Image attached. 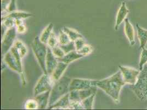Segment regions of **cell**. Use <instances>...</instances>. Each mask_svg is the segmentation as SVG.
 <instances>
[{
	"label": "cell",
	"instance_id": "1",
	"mask_svg": "<svg viewBox=\"0 0 147 110\" xmlns=\"http://www.w3.org/2000/svg\"><path fill=\"white\" fill-rule=\"evenodd\" d=\"M125 84L120 70L107 78L94 81V86L103 90L117 104L119 102L121 90Z\"/></svg>",
	"mask_w": 147,
	"mask_h": 110
},
{
	"label": "cell",
	"instance_id": "2",
	"mask_svg": "<svg viewBox=\"0 0 147 110\" xmlns=\"http://www.w3.org/2000/svg\"><path fill=\"white\" fill-rule=\"evenodd\" d=\"M22 59V58L18 51L14 46L3 56V60L5 63L10 69L20 74L23 85L25 86L26 81L24 75Z\"/></svg>",
	"mask_w": 147,
	"mask_h": 110
},
{
	"label": "cell",
	"instance_id": "3",
	"mask_svg": "<svg viewBox=\"0 0 147 110\" xmlns=\"http://www.w3.org/2000/svg\"><path fill=\"white\" fill-rule=\"evenodd\" d=\"M71 79L67 77H61L54 83L52 89L50 92L49 108L55 103L58 100L70 92L69 86Z\"/></svg>",
	"mask_w": 147,
	"mask_h": 110
},
{
	"label": "cell",
	"instance_id": "4",
	"mask_svg": "<svg viewBox=\"0 0 147 110\" xmlns=\"http://www.w3.org/2000/svg\"><path fill=\"white\" fill-rule=\"evenodd\" d=\"M47 45L41 41L40 37H36L31 43V48L36 58L43 74H48L46 68V58L47 53Z\"/></svg>",
	"mask_w": 147,
	"mask_h": 110
},
{
	"label": "cell",
	"instance_id": "5",
	"mask_svg": "<svg viewBox=\"0 0 147 110\" xmlns=\"http://www.w3.org/2000/svg\"><path fill=\"white\" fill-rule=\"evenodd\" d=\"M132 90L141 101L147 100V64L141 71L137 81L133 86Z\"/></svg>",
	"mask_w": 147,
	"mask_h": 110
},
{
	"label": "cell",
	"instance_id": "6",
	"mask_svg": "<svg viewBox=\"0 0 147 110\" xmlns=\"http://www.w3.org/2000/svg\"><path fill=\"white\" fill-rule=\"evenodd\" d=\"M55 81L52 79L51 75L49 74H43L37 81L34 88V96L47 91H51Z\"/></svg>",
	"mask_w": 147,
	"mask_h": 110
},
{
	"label": "cell",
	"instance_id": "7",
	"mask_svg": "<svg viewBox=\"0 0 147 110\" xmlns=\"http://www.w3.org/2000/svg\"><path fill=\"white\" fill-rule=\"evenodd\" d=\"M17 29L16 26H13L8 29L3 36L1 43V54L2 56L8 52L12 48L17 34Z\"/></svg>",
	"mask_w": 147,
	"mask_h": 110
},
{
	"label": "cell",
	"instance_id": "8",
	"mask_svg": "<svg viewBox=\"0 0 147 110\" xmlns=\"http://www.w3.org/2000/svg\"><path fill=\"white\" fill-rule=\"evenodd\" d=\"M119 68L123 75V79L125 83L135 85L137 81L140 72L132 68L119 66Z\"/></svg>",
	"mask_w": 147,
	"mask_h": 110
},
{
	"label": "cell",
	"instance_id": "9",
	"mask_svg": "<svg viewBox=\"0 0 147 110\" xmlns=\"http://www.w3.org/2000/svg\"><path fill=\"white\" fill-rule=\"evenodd\" d=\"M94 80L74 78L71 80L69 86L70 92L73 90H81L88 89L94 86Z\"/></svg>",
	"mask_w": 147,
	"mask_h": 110
},
{
	"label": "cell",
	"instance_id": "10",
	"mask_svg": "<svg viewBox=\"0 0 147 110\" xmlns=\"http://www.w3.org/2000/svg\"><path fill=\"white\" fill-rule=\"evenodd\" d=\"M58 63V59L53 55L52 49L47 46V53L46 58V68L47 73L51 75Z\"/></svg>",
	"mask_w": 147,
	"mask_h": 110
},
{
	"label": "cell",
	"instance_id": "11",
	"mask_svg": "<svg viewBox=\"0 0 147 110\" xmlns=\"http://www.w3.org/2000/svg\"><path fill=\"white\" fill-rule=\"evenodd\" d=\"M129 13V10L127 8L125 2H123L121 6L120 7V8L118 10V12L117 13L116 22L114 28L115 31L118 30L119 26L125 20V19L126 18V17Z\"/></svg>",
	"mask_w": 147,
	"mask_h": 110
},
{
	"label": "cell",
	"instance_id": "12",
	"mask_svg": "<svg viewBox=\"0 0 147 110\" xmlns=\"http://www.w3.org/2000/svg\"><path fill=\"white\" fill-rule=\"evenodd\" d=\"M70 101L69 98V92L58 100L55 103L48 109H70Z\"/></svg>",
	"mask_w": 147,
	"mask_h": 110
},
{
	"label": "cell",
	"instance_id": "13",
	"mask_svg": "<svg viewBox=\"0 0 147 110\" xmlns=\"http://www.w3.org/2000/svg\"><path fill=\"white\" fill-rule=\"evenodd\" d=\"M67 66L68 65L67 63L63 62L58 61L57 66L52 73L51 74V77L54 81L58 80L61 78L64 72L66 71Z\"/></svg>",
	"mask_w": 147,
	"mask_h": 110
},
{
	"label": "cell",
	"instance_id": "14",
	"mask_svg": "<svg viewBox=\"0 0 147 110\" xmlns=\"http://www.w3.org/2000/svg\"><path fill=\"white\" fill-rule=\"evenodd\" d=\"M125 33L129 40L130 45L133 46L135 44V32L133 26L129 21V19H125Z\"/></svg>",
	"mask_w": 147,
	"mask_h": 110
},
{
	"label": "cell",
	"instance_id": "15",
	"mask_svg": "<svg viewBox=\"0 0 147 110\" xmlns=\"http://www.w3.org/2000/svg\"><path fill=\"white\" fill-rule=\"evenodd\" d=\"M50 92L51 91L44 92L35 97L38 105V109H45L48 107Z\"/></svg>",
	"mask_w": 147,
	"mask_h": 110
},
{
	"label": "cell",
	"instance_id": "16",
	"mask_svg": "<svg viewBox=\"0 0 147 110\" xmlns=\"http://www.w3.org/2000/svg\"><path fill=\"white\" fill-rule=\"evenodd\" d=\"M84 56L83 55H81L79 53H78L76 50L71 51L67 54L64 55L63 57L61 58L58 59V61H61L67 63V65H69L71 62L75 61L76 60H78L81 58L84 57Z\"/></svg>",
	"mask_w": 147,
	"mask_h": 110
},
{
	"label": "cell",
	"instance_id": "17",
	"mask_svg": "<svg viewBox=\"0 0 147 110\" xmlns=\"http://www.w3.org/2000/svg\"><path fill=\"white\" fill-rule=\"evenodd\" d=\"M136 27L137 28V35L140 43V48L143 49L147 43V30L141 28L138 24H136Z\"/></svg>",
	"mask_w": 147,
	"mask_h": 110
},
{
	"label": "cell",
	"instance_id": "18",
	"mask_svg": "<svg viewBox=\"0 0 147 110\" xmlns=\"http://www.w3.org/2000/svg\"><path fill=\"white\" fill-rule=\"evenodd\" d=\"M32 16V14L29 13L25 12L23 11H16L12 12L9 13L6 16L2 17L3 18H12L16 19H24L28 18Z\"/></svg>",
	"mask_w": 147,
	"mask_h": 110
},
{
	"label": "cell",
	"instance_id": "19",
	"mask_svg": "<svg viewBox=\"0 0 147 110\" xmlns=\"http://www.w3.org/2000/svg\"><path fill=\"white\" fill-rule=\"evenodd\" d=\"M53 25L51 23L43 29L40 37V39L41 42L46 45L47 44L48 40L49 39L51 34L53 32Z\"/></svg>",
	"mask_w": 147,
	"mask_h": 110
},
{
	"label": "cell",
	"instance_id": "20",
	"mask_svg": "<svg viewBox=\"0 0 147 110\" xmlns=\"http://www.w3.org/2000/svg\"><path fill=\"white\" fill-rule=\"evenodd\" d=\"M62 30L67 34L71 41H75L77 39L83 37V36L78 31L72 28H68L67 26L63 27Z\"/></svg>",
	"mask_w": 147,
	"mask_h": 110
},
{
	"label": "cell",
	"instance_id": "21",
	"mask_svg": "<svg viewBox=\"0 0 147 110\" xmlns=\"http://www.w3.org/2000/svg\"><path fill=\"white\" fill-rule=\"evenodd\" d=\"M97 88V86H92L91 88L88 89L78 90L80 101H81L82 100L85 99L86 98L92 95L93 94H96Z\"/></svg>",
	"mask_w": 147,
	"mask_h": 110
},
{
	"label": "cell",
	"instance_id": "22",
	"mask_svg": "<svg viewBox=\"0 0 147 110\" xmlns=\"http://www.w3.org/2000/svg\"><path fill=\"white\" fill-rule=\"evenodd\" d=\"M13 46L17 49L21 57L23 58L28 53V49L26 48L24 43L20 40H17L15 41Z\"/></svg>",
	"mask_w": 147,
	"mask_h": 110
},
{
	"label": "cell",
	"instance_id": "23",
	"mask_svg": "<svg viewBox=\"0 0 147 110\" xmlns=\"http://www.w3.org/2000/svg\"><path fill=\"white\" fill-rule=\"evenodd\" d=\"M96 94H93L92 95L86 98L85 99L82 100L81 101V104L84 107V109L86 110H91L93 109V105L94 100L96 96Z\"/></svg>",
	"mask_w": 147,
	"mask_h": 110
},
{
	"label": "cell",
	"instance_id": "24",
	"mask_svg": "<svg viewBox=\"0 0 147 110\" xmlns=\"http://www.w3.org/2000/svg\"><path fill=\"white\" fill-rule=\"evenodd\" d=\"M58 39L59 45H67L71 41L67 34L62 29L59 31Z\"/></svg>",
	"mask_w": 147,
	"mask_h": 110
},
{
	"label": "cell",
	"instance_id": "25",
	"mask_svg": "<svg viewBox=\"0 0 147 110\" xmlns=\"http://www.w3.org/2000/svg\"><path fill=\"white\" fill-rule=\"evenodd\" d=\"M47 45L51 49H52L55 46L59 45L58 39L57 37H56L54 32H52V34H51L49 39L48 40Z\"/></svg>",
	"mask_w": 147,
	"mask_h": 110
},
{
	"label": "cell",
	"instance_id": "26",
	"mask_svg": "<svg viewBox=\"0 0 147 110\" xmlns=\"http://www.w3.org/2000/svg\"><path fill=\"white\" fill-rule=\"evenodd\" d=\"M2 26L8 29L13 26H16L15 19L12 18L2 17Z\"/></svg>",
	"mask_w": 147,
	"mask_h": 110
},
{
	"label": "cell",
	"instance_id": "27",
	"mask_svg": "<svg viewBox=\"0 0 147 110\" xmlns=\"http://www.w3.org/2000/svg\"><path fill=\"white\" fill-rule=\"evenodd\" d=\"M147 63V49L143 48L142 49V51L141 53L140 60L139 63L140 70L142 71L143 68L144 66Z\"/></svg>",
	"mask_w": 147,
	"mask_h": 110
},
{
	"label": "cell",
	"instance_id": "28",
	"mask_svg": "<svg viewBox=\"0 0 147 110\" xmlns=\"http://www.w3.org/2000/svg\"><path fill=\"white\" fill-rule=\"evenodd\" d=\"M25 107L27 110H36L38 109V105L35 98L29 99L25 103Z\"/></svg>",
	"mask_w": 147,
	"mask_h": 110
},
{
	"label": "cell",
	"instance_id": "29",
	"mask_svg": "<svg viewBox=\"0 0 147 110\" xmlns=\"http://www.w3.org/2000/svg\"><path fill=\"white\" fill-rule=\"evenodd\" d=\"M93 48L91 45L88 44H85L82 49L77 52L80 54L81 55H83L84 56H86L90 55L93 52Z\"/></svg>",
	"mask_w": 147,
	"mask_h": 110
},
{
	"label": "cell",
	"instance_id": "30",
	"mask_svg": "<svg viewBox=\"0 0 147 110\" xmlns=\"http://www.w3.org/2000/svg\"><path fill=\"white\" fill-rule=\"evenodd\" d=\"M51 49H52L53 55H55V56L57 59L61 58L64 56V55H65V52H64V51L62 50L61 48L59 46V45H58Z\"/></svg>",
	"mask_w": 147,
	"mask_h": 110
},
{
	"label": "cell",
	"instance_id": "31",
	"mask_svg": "<svg viewBox=\"0 0 147 110\" xmlns=\"http://www.w3.org/2000/svg\"><path fill=\"white\" fill-rule=\"evenodd\" d=\"M59 46L64 51V52H65V54H67L71 52V51L76 50L75 44H74V41H71L70 43H67V45H59Z\"/></svg>",
	"mask_w": 147,
	"mask_h": 110
},
{
	"label": "cell",
	"instance_id": "32",
	"mask_svg": "<svg viewBox=\"0 0 147 110\" xmlns=\"http://www.w3.org/2000/svg\"><path fill=\"white\" fill-rule=\"evenodd\" d=\"M74 42V44H75V49L76 51H79L80 50L82 49L84 45L86 44L85 40H84V37H79L78 39H77Z\"/></svg>",
	"mask_w": 147,
	"mask_h": 110
},
{
	"label": "cell",
	"instance_id": "33",
	"mask_svg": "<svg viewBox=\"0 0 147 110\" xmlns=\"http://www.w3.org/2000/svg\"><path fill=\"white\" fill-rule=\"evenodd\" d=\"M17 11L16 6V0H11L9 5L7 9V12L11 13Z\"/></svg>",
	"mask_w": 147,
	"mask_h": 110
},
{
	"label": "cell",
	"instance_id": "34",
	"mask_svg": "<svg viewBox=\"0 0 147 110\" xmlns=\"http://www.w3.org/2000/svg\"><path fill=\"white\" fill-rule=\"evenodd\" d=\"M70 109H84L81 101H73L70 102Z\"/></svg>",
	"mask_w": 147,
	"mask_h": 110
},
{
	"label": "cell",
	"instance_id": "35",
	"mask_svg": "<svg viewBox=\"0 0 147 110\" xmlns=\"http://www.w3.org/2000/svg\"><path fill=\"white\" fill-rule=\"evenodd\" d=\"M10 2L11 0H1V11L2 12L6 11Z\"/></svg>",
	"mask_w": 147,
	"mask_h": 110
},
{
	"label": "cell",
	"instance_id": "36",
	"mask_svg": "<svg viewBox=\"0 0 147 110\" xmlns=\"http://www.w3.org/2000/svg\"><path fill=\"white\" fill-rule=\"evenodd\" d=\"M17 29V31L19 34H23L26 31V28L24 24L18 25L17 26H16Z\"/></svg>",
	"mask_w": 147,
	"mask_h": 110
},
{
	"label": "cell",
	"instance_id": "37",
	"mask_svg": "<svg viewBox=\"0 0 147 110\" xmlns=\"http://www.w3.org/2000/svg\"></svg>",
	"mask_w": 147,
	"mask_h": 110
}]
</instances>
